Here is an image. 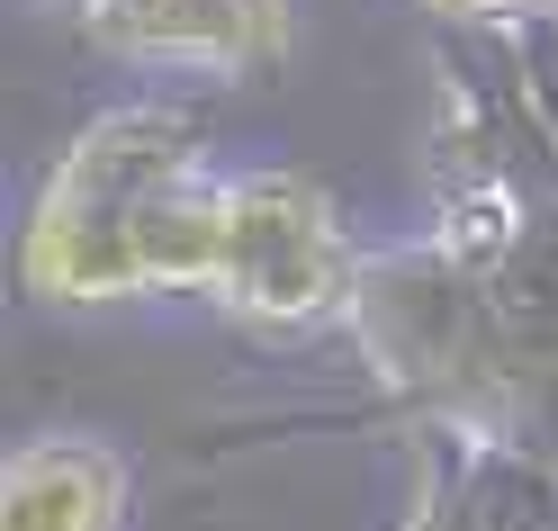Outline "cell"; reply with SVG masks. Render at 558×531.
Segmentation results:
<instances>
[{
    "instance_id": "obj_1",
    "label": "cell",
    "mask_w": 558,
    "mask_h": 531,
    "mask_svg": "<svg viewBox=\"0 0 558 531\" xmlns=\"http://www.w3.org/2000/svg\"><path fill=\"white\" fill-rule=\"evenodd\" d=\"M234 234V171H207L198 118L162 99L99 109L46 162L19 226V289L46 306L217 298Z\"/></svg>"
},
{
    "instance_id": "obj_2",
    "label": "cell",
    "mask_w": 558,
    "mask_h": 531,
    "mask_svg": "<svg viewBox=\"0 0 558 531\" xmlns=\"http://www.w3.org/2000/svg\"><path fill=\"white\" fill-rule=\"evenodd\" d=\"M361 270L369 262L325 181H306L289 162L234 171V234H226V270H217V306L234 325L316 334L333 315H352Z\"/></svg>"
},
{
    "instance_id": "obj_3",
    "label": "cell",
    "mask_w": 558,
    "mask_h": 531,
    "mask_svg": "<svg viewBox=\"0 0 558 531\" xmlns=\"http://www.w3.org/2000/svg\"><path fill=\"white\" fill-rule=\"evenodd\" d=\"M99 55L126 63H181V73L253 82L298 46L289 0H63Z\"/></svg>"
},
{
    "instance_id": "obj_4",
    "label": "cell",
    "mask_w": 558,
    "mask_h": 531,
    "mask_svg": "<svg viewBox=\"0 0 558 531\" xmlns=\"http://www.w3.org/2000/svg\"><path fill=\"white\" fill-rule=\"evenodd\" d=\"M126 459L90 433H37L10 450L0 531H126Z\"/></svg>"
},
{
    "instance_id": "obj_5",
    "label": "cell",
    "mask_w": 558,
    "mask_h": 531,
    "mask_svg": "<svg viewBox=\"0 0 558 531\" xmlns=\"http://www.w3.org/2000/svg\"><path fill=\"white\" fill-rule=\"evenodd\" d=\"M424 10H441V19H549L558 0H424Z\"/></svg>"
}]
</instances>
